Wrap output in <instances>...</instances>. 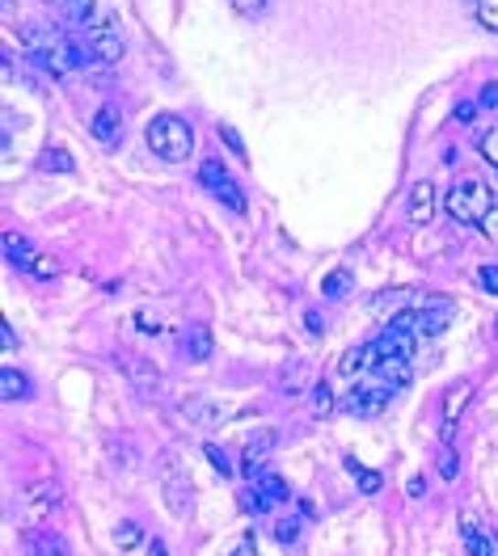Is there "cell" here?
<instances>
[{"label": "cell", "instance_id": "7402d4cb", "mask_svg": "<svg viewBox=\"0 0 498 556\" xmlns=\"http://www.w3.org/2000/svg\"><path fill=\"white\" fill-rule=\"evenodd\" d=\"M114 544H119L122 552H132V548L144 544V535H140V527H135V523H119V527H114Z\"/></svg>", "mask_w": 498, "mask_h": 556}, {"label": "cell", "instance_id": "83f0119b", "mask_svg": "<svg viewBox=\"0 0 498 556\" xmlns=\"http://www.w3.org/2000/svg\"><path fill=\"white\" fill-rule=\"evenodd\" d=\"M241 510H245V514H266V510H270V502H266L258 489H245V493H241Z\"/></svg>", "mask_w": 498, "mask_h": 556}, {"label": "cell", "instance_id": "4316f807", "mask_svg": "<svg viewBox=\"0 0 498 556\" xmlns=\"http://www.w3.org/2000/svg\"><path fill=\"white\" fill-rule=\"evenodd\" d=\"M477 152H482V156H486V161L498 169V127H490V131L477 140Z\"/></svg>", "mask_w": 498, "mask_h": 556}, {"label": "cell", "instance_id": "7bdbcfd3", "mask_svg": "<svg viewBox=\"0 0 498 556\" xmlns=\"http://www.w3.org/2000/svg\"><path fill=\"white\" fill-rule=\"evenodd\" d=\"M494 333H498V320H494Z\"/></svg>", "mask_w": 498, "mask_h": 556}, {"label": "cell", "instance_id": "d6986e66", "mask_svg": "<svg viewBox=\"0 0 498 556\" xmlns=\"http://www.w3.org/2000/svg\"><path fill=\"white\" fill-rule=\"evenodd\" d=\"M77 164H72V156L64 152V148H43L38 152V173H72Z\"/></svg>", "mask_w": 498, "mask_h": 556}, {"label": "cell", "instance_id": "3957f363", "mask_svg": "<svg viewBox=\"0 0 498 556\" xmlns=\"http://www.w3.org/2000/svg\"><path fill=\"white\" fill-rule=\"evenodd\" d=\"M199 185L207 190L220 207H228V211H245V194H241V185H237V177L224 169L220 161H203V169H199Z\"/></svg>", "mask_w": 498, "mask_h": 556}, {"label": "cell", "instance_id": "b9f144b4", "mask_svg": "<svg viewBox=\"0 0 498 556\" xmlns=\"http://www.w3.org/2000/svg\"><path fill=\"white\" fill-rule=\"evenodd\" d=\"M482 106H498V89H494V85H490L486 93H482Z\"/></svg>", "mask_w": 498, "mask_h": 556}, {"label": "cell", "instance_id": "f546056e", "mask_svg": "<svg viewBox=\"0 0 498 556\" xmlns=\"http://www.w3.org/2000/svg\"><path fill=\"white\" fill-rule=\"evenodd\" d=\"M59 270V262L56 257H47V253H38V257H34V266L26 274H34V278H51V274Z\"/></svg>", "mask_w": 498, "mask_h": 556}, {"label": "cell", "instance_id": "836d02e7", "mask_svg": "<svg viewBox=\"0 0 498 556\" xmlns=\"http://www.w3.org/2000/svg\"><path fill=\"white\" fill-rule=\"evenodd\" d=\"M275 535L283 540V544H291V540L300 535V523H296V519H283V523H275Z\"/></svg>", "mask_w": 498, "mask_h": 556}, {"label": "cell", "instance_id": "6da1fadb", "mask_svg": "<svg viewBox=\"0 0 498 556\" xmlns=\"http://www.w3.org/2000/svg\"><path fill=\"white\" fill-rule=\"evenodd\" d=\"M144 140H148V148L169 164H182L195 152V131H190V122L177 119V114H156V119L148 122Z\"/></svg>", "mask_w": 498, "mask_h": 556}, {"label": "cell", "instance_id": "30bf717a", "mask_svg": "<svg viewBox=\"0 0 498 556\" xmlns=\"http://www.w3.org/2000/svg\"><path fill=\"white\" fill-rule=\"evenodd\" d=\"M93 140H98L101 148H119V143H122V114H119V106H101L98 114H93Z\"/></svg>", "mask_w": 498, "mask_h": 556}, {"label": "cell", "instance_id": "5b68a950", "mask_svg": "<svg viewBox=\"0 0 498 556\" xmlns=\"http://www.w3.org/2000/svg\"><path fill=\"white\" fill-rule=\"evenodd\" d=\"M80 43H85V55L93 64H119L122 59V38L111 22L98 26V30H80Z\"/></svg>", "mask_w": 498, "mask_h": 556}, {"label": "cell", "instance_id": "ac0fdd59", "mask_svg": "<svg viewBox=\"0 0 498 556\" xmlns=\"http://www.w3.org/2000/svg\"><path fill=\"white\" fill-rule=\"evenodd\" d=\"M26 556H68V544L59 540V535H30L26 540Z\"/></svg>", "mask_w": 498, "mask_h": 556}, {"label": "cell", "instance_id": "4dcf8cb0", "mask_svg": "<svg viewBox=\"0 0 498 556\" xmlns=\"http://www.w3.org/2000/svg\"><path fill=\"white\" fill-rule=\"evenodd\" d=\"M228 5H233V9L241 13V17H262L270 0H228Z\"/></svg>", "mask_w": 498, "mask_h": 556}, {"label": "cell", "instance_id": "60d3db41", "mask_svg": "<svg viewBox=\"0 0 498 556\" xmlns=\"http://www.w3.org/2000/svg\"><path fill=\"white\" fill-rule=\"evenodd\" d=\"M406 493H410V498H422V493H427V485H422V480H410V485H406Z\"/></svg>", "mask_w": 498, "mask_h": 556}, {"label": "cell", "instance_id": "ba28073f", "mask_svg": "<svg viewBox=\"0 0 498 556\" xmlns=\"http://www.w3.org/2000/svg\"><path fill=\"white\" fill-rule=\"evenodd\" d=\"M165 506L177 519H190V510H195V489H190L186 472H165Z\"/></svg>", "mask_w": 498, "mask_h": 556}, {"label": "cell", "instance_id": "f1b7e54d", "mask_svg": "<svg viewBox=\"0 0 498 556\" xmlns=\"http://www.w3.org/2000/svg\"><path fill=\"white\" fill-rule=\"evenodd\" d=\"M322 291H325V295H343V291H351V274H346V270H334L330 278L322 283Z\"/></svg>", "mask_w": 498, "mask_h": 556}, {"label": "cell", "instance_id": "277c9868", "mask_svg": "<svg viewBox=\"0 0 498 556\" xmlns=\"http://www.w3.org/2000/svg\"><path fill=\"white\" fill-rule=\"evenodd\" d=\"M59 506V485L56 480H34L26 485L22 498H17V523H34V519H43Z\"/></svg>", "mask_w": 498, "mask_h": 556}, {"label": "cell", "instance_id": "ab89813d", "mask_svg": "<svg viewBox=\"0 0 498 556\" xmlns=\"http://www.w3.org/2000/svg\"><path fill=\"white\" fill-rule=\"evenodd\" d=\"M148 556H169V548L161 540H148Z\"/></svg>", "mask_w": 498, "mask_h": 556}, {"label": "cell", "instance_id": "8fae6325", "mask_svg": "<svg viewBox=\"0 0 498 556\" xmlns=\"http://www.w3.org/2000/svg\"><path fill=\"white\" fill-rule=\"evenodd\" d=\"M461 531H465V544H469V556H498V540L477 523L473 514H461Z\"/></svg>", "mask_w": 498, "mask_h": 556}, {"label": "cell", "instance_id": "cb8c5ba5", "mask_svg": "<svg viewBox=\"0 0 498 556\" xmlns=\"http://www.w3.org/2000/svg\"><path fill=\"white\" fill-rule=\"evenodd\" d=\"M469 393H473V388H469V383H461V388L448 396V435H452V425H456V417H461V404L469 401Z\"/></svg>", "mask_w": 498, "mask_h": 556}, {"label": "cell", "instance_id": "603a6c76", "mask_svg": "<svg viewBox=\"0 0 498 556\" xmlns=\"http://www.w3.org/2000/svg\"><path fill=\"white\" fill-rule=\"evenodd\" d=\"M203 456L211 459V468H216V477H233V464H228V456H224L216 443H203Z\"/></svg>", "mask_w": 498, "mask_h": 556}, {"label": "cell", "instance_id": "44dd1931", "mask_svg": "<svg viewBox=\"0 0 498 556\" xmlns=\"http://www.w3.org/2000/svg\"><path fill=\"white\" fill-rule=\"evenodd\" d=\"M346 468L355 472V485H359L364 493H380V489H385V477H380V472L364 468V464H355V459H346Z\"/></svg>", "mask_w": 498, "mask_h": 556}, {"label": "cell", "instance_id": "d6a6232c", "mask_svg": "<svg viewBox=\"0 0 498 556\" xmlns=\"http://www.w3.org/2000/svg\"><path fill=\"white\" fill-rule=\"evenodd\" d=\"M440 472H443V480H456V451L448 443L440 447Z\"/></svg>", "mask_w": 498, "mask_h": 556}, {"label": "cell", "instance_id": "7c38bea8", "mask_svg": "<svg viewBox=\"0 0 498 556\" xmlns=\"http://www.w3.org/2000/svg\"><path fill=\"white\" fill-rule=\"evenodd\" d=\"M275 451V430H262V435H254L249 443H245V456H241V472L245 477H258L262 472V459Z\"/></svg>", "mask_w": 498, "mask_h": 556}, {"label": "cell", "instance_id": "52a82bcc", "mask_svg": "<svg viewBox=\"0 0 498 556\" xmlns=\"http://www.w3.org/2000/svg\"><path fill=\"white\" fill-rule=\"evenodd\" d=\"M388 401H393L388 393H380V388H372L367 380H359V388H355V393H346L343 409H346V414H355V417H372V414H380Z\"/></svg>", "mask_w": 498, "mask_h": 556}, {"label": "cell", "instance_id": "d4e9b609", "mask_svg": "<svg viewBox=\"0 0 498 556\" xmlns=\"http://www.w3.org/2000/svg\"><path fill=\"white\" fill-rule=\"evenodd\" d=\"M186 417H190V422H216V404L199 401V396H190V401H186Z\"/></svg>", "mask_w": 498, "mask_h": 556}, {"label": "cell", "instance_id": "2e32d148", "mask_svg": "<svg viewBox=\"0 0 498 556\" xmlns=\"http://www.w3.org/2000/svg\"><path fill=\"white\" fill-rule=\"evenodd\" d=\"M5 257H9V266H17V270H30L38 253H34V245H30L26 236L9 232V236H5Z\"/></svg>", "mask_w": 498, "mask_h": 556}, {"label": "cell", "instance_id": "8d00e7d4", "mask_svg": "<svg viewBox=\"0 0 498 556\" xmlns=\"http://www.w3.org/2000/svg\"><path fill=\"white\" fill-rule=\"evenodd\" d=\"M0 346H5V350H17V333H13L9 325H0Z\"/></svg>", "mask_w": 498, "mask_h": 556}, {"label": "cell", "instance_id": "9a60e30c", "mask_svg": "<svg viewBox=\"0 0 498 556\" xmlns=\"http://www.w3.org/2000/svg\"><path fill=\"white\" fill-rule=\"evenodd\" d=\"M249 480H254V489L258 493H262V498H266V502H270V506H279V502H288V498H291V489H288V480H283V477H279V472H258V477H249Z\"/></svg>", "mask_w": 498, "mask_h": 556}, {"label": "cell", "instance_id": "4fadbf2b", "mask_svg": "<svg viewBox=\"0 0 498 556\" xmlns=\"http://www.w3.org/2000/svg\"><path fill=\"white\" fill-rule=\"evenodd\" d=\"M372 359H376V354H372V341H359V346H351L343 359H338V375H346V380H359V375L372 367Z\"/></svg>", "mask_w": 498, "mask_h": 556}, {"label": "cell", "instance_id": "5bb4252c", "mask_svg": "<svg viewBox=\"0 0 498 556\" xmlns=\"http://www.w3.org/2000/svg\"><path fill=\"white\" fill-rule=\"evenodd\" d=\"M435 215V185L431 182H414L410 190V224H431Z\"/></svg>", "mask_w": 498, "mask_h": 556}, {"label": "cell", "instance_id": "9c48e42d", "mask_svg": "<svg viewBox=\"0 0 498 556\" xmlns=\"http://www.w3.org/2000/svg\"><path fill=\"white\" fill-rule=\"evenodd\" d=\"M47 5H59V9H64L80 30H98V26L111 22V17L98 9V0H47Z\"/></svg>", "mask_w": 498, "mask_h": 556}, {"label": "cell", "instance_id": "e0dca14e", "mask_svg": "<svg viewBox=\"0 0 498 556\" xmlns=\"http://www.w3.org/2000/svg\"><path fill=\"white\" fill-rule=\"evenodd\" d=\"M182 354H186L190 362H203L211 354V333L203 325H195V329H186V341H182Z\"/></svg>", "mask_w": 498, "mask_h": 556}, {"label": "cell", "instance_id": "e575fe53", "mask_svg": "<svg viewBox=\"0 0 498 556\" xmlns=\"http://www.w3.org/2000/svg\"><path fill=\"white\" fill-rule=\"evenodd\" d=\"M477 278H482V287H486L490 295H498V266H482V270H477Z\"/></svg>", "mask_w": 498, "mask_h": 556}, {"label": "cell", "instance_id": "7a4b0ae2", "mask_svg": "<svg viewBox=\"0 0 498 556\" xmlns=\"http://www.w3.org/2000/svg\"><path fill=\"white\" fill-rule=\"evenodd\" d=\"M490 207H494L490 185L486 182H473V177L456 182L452 190H448V198H443V211H448L456 224H486Z\"/></svg>", "mask_w": 498, "mask_h": 556}, {"label": "cell", "instance_id": "74e56055", "mask_svg": "<svg viewBox=\"0 0 498 556\" xmlns=\"http://www.w3.org/2000/svg\"><path fill=\"white\" fill-rule=\"evenodd\" d=\"M473 114H477V106H473V101H461V106H456V119H461V122H469V119H473Z\"/></svg>", "mask_w": 498, "mask_h": 556}, {"label": "cell", "instance_id": "d590c367", "mask_svg": "<svg viewBox=\"0 0 498 556\" xmlns=\"http://www.w3.org/2000/svg\"><path fill=\"white\" fill-rule=\"evenodd\" d=\"M220 135H224V143H228L233 152H241V156H245V143H241V135H237L233 127H220Z\"/></svg>", "mask_w": 498, "mask_h": 556}, {"label": "cell", "instance_id": "1f68e13d", "mask_svg": "<svg viewBox=\"0 0 498 556\" xmlns=\"http://www.w3.org/2000/svg\"><path fill=\"white\" fill-rule=\"evenodd\" d=\"M313 401H317V414H322V417H330V414H334V396H330V383H317V388H313Z\"/></svg>", "mask_w": 498, "mask_h": 556}, {"label": "cell", "instance_id": "f35d334b", "mask_svg": "<svg viewBox=\"0 0 498 556\" xmlns=\"http://www.w3.org/2000/svg\"><path fill=\"white\" fill-rule=\"evenodd\" d=\"M233 556H258V548H254V535H245V540H241V548H237Z\"/></svg>", "mask_w": 498, "mask_h": 556}, {"label": "cell", "instance_id": "484cf974", "mask_svg": "<svg viewBox=\"0 0 498 556\" xmlns=\"http://www.w3.org/2000/svg\"><path fill=\"white\" fill-rule=\"evenodd\" d=\"M477 22L498 34V0H477Z\"/></svg>", "mask_w": 498, "mask_h": 556}, {"label": "cell", "instance_id": "8992f818", "mask_svg": "<svg viewBox=\"0 0 498 556\" xmlns=\"http://www.w3.org/2000/svg\"><path fill=\"white\" fill-rule=\"evenodd\" d=\"M452 317H456V304L452 299H427V304L419 308V329H422V338H440L443 329L452 325Z\"/></svg>", "mask_w": 498, "mask_h": 556}, {"label": "cell", "instance_id": "ffe728a7", "mask_svg": "<svg viewBox=\"0 0 498 556\" xmlns=\"http://www.w3.org/2000/svg\"><path fill=\"white\" fill-rule=\"evenodd\" d=\"M0 396H5V401H22V396H30V383H26V375L22 371H5V375H0Z\"/></svg>", "mask_w": 498, "mask_h": 556}]
</instances>
